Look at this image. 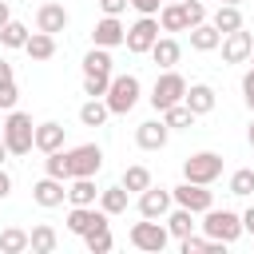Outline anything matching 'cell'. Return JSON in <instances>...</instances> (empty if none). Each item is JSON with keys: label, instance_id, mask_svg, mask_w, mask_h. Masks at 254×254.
<instances>
[{"label": "cell", "instance_id": "1", "mask_svg": "<svg viewBox=\"0 0 254 254\" xmlns=\"http://www.w3.org/2000/svg\"><path fill=\"white\" fill-rule=\"evenodd\" d=\"M0 135H4V147H8V155H28L32 147H36V123H32V115L28 111H8V119H4V127H0Z\"/></svg>", "mask_w": 254, "mask_h": 254}, {"label": "cell", "instance_id": "2", "mask_svg": "<svg viewBox=\"0 0 254 254\" xmlns=\"http://www.w3.org/2000/svg\"><path fill=\"white\" fill-rule=\"evenodd\" d=\"M139 95H143V83H139V75L123 71V75H111L103 103H107V111H111V115H127V111L139 103Z\"/></svg>", "mask_w": 254, "mask_h": 254}, {"label": "cell", "instance_id": "3", "mask_svg": "<svg viewBox=\"0 0 254 254\" xmlns=\"http://www.w3.org/2000/svg\"><path fill=\"white\" fill-rule=\"evenodd\" d=\"M202 230H206V238L230 246V242H238V234H242V214H234V210H226V206H222V210L210 206V210H202Z\"/></svg>", "mask_w": 254, "mask_h": 254}, {"label": "cell", "instance_id": "4", "mask_svg": "<svg viewBox=\"0 0 254 254\" xmlns=\"http://www.w3.org/2000/svg\"><path fill=\"white\" fill-rule=\"evenodd\" d=\"M218 175H222V155H218V151H198V155H190V159L183 163V179H187V183L210 187Z\"/></svg>", "mask_w": 254, "mask_h": 254}, {"label": "cell", "instance_id": "5", "mask_svg": "<svg viewBox=\"0 0 254 254\" xmlns=\"http://www.w3.org/2000/svg\"><path fill=\"white\" fill-rule=\"evenodd\" d=\"M67 167H71V179H95L99 167H103V147L99 143H79L67 151Z\"/></svg>", "mask_w": 254, "mask_h": 254}, {"label": "cell", "instance_id": "6", "mask_svg": "<svg viewBox=\"0 0 254 254\" xmlns=\"http://www.w3.org/2000/svg\"><path fill=\"white\" fill-rule=\"evenodd\" d=\"M127 238H131L135 250H147V254H159V250L171 242V234H167V226H163L159 218H143V222H135Z\"/></svg>", "mask_w": 254, "mask_h": 254}, {"label": "cell", "instance_id": "7", "mask_svg": "<svg viewBox=\"0 0 254 254\" xmlns=\"http://www.w3.org/2000/svg\"><path fill=\"white\" fill-rule=\"evenodd\" d=\"M183 95H187V79H183L175 67H167V71L155 79V87H151V107H155V111H163V107L179 103Z\"/></svg>", "mask_w": 254, "mask_h": 254}, {"label": "cell", "instance_id": "8", "mask_svg": "<svg viewBox=\"0 0 254 254\" xmlns=\"http://www.w3.org/2000/svg\"><path fill=\"white\" fill-rule=\"evenodd\" d=\"M155 40H159V16H139V20L127 28V36H123V44H127L131 56H147Z\"/></svg>", "mask_w": 254, "mask_h": 254}, {"label": "cell", "instance_id": "9", "mask_svg": "<svg viewBox=\"0 0 254 254\" xmlns=\"http://www.w3.org/2000/svg\"><path fill=\"white\" fill-rule=\"evenodd\" d=\"M171 198H175V206H187V210H194V214H202V210H210L214 206V190L210 187H202V183H179V187H171Z\"/></svg>", "mask_w": 254, "mask_h": 254}, {"label": "cell", "instance_id": "10", "mask_svg": "<svg viewBox=\"0 0 254 254\" xmlns=\"http://www.w3.org/2000/svg\"><path fill=\"white\" fill-rule=\"evenodd\" d=\"M107 218H111V214L99 210L95 202H91V206H71V210H67V230L83 238V234H91V230H103Z\"/></svg>", "mask_w": 254, "mask_h": 254}, {"label": "cell", "instance_id": "11", "mask_svg": "<svg viewBox=\"0 0 254 254\" xmlns=\"http://www.w3.org/2000/svg\"><path fill=\"white\" fill-rule=\"evenodd\" d=\"M175 206V198H171V190L167 187H147V190H139V214L143 218H167V210Z\"/></svg>", "mask_w": 254, "mask_h": 254}, {"label": "cell", "instance_id": "12", "mask_svg": "<svg viewBox=\"0 0 254 254\" xmlns=\"http://www.w3.org/2000/svg\"><path fill=\"white\" fill-rule=\"evenodd\" d=\"M222 60L226 64H246L250 60V48H254V36L246 32V28H234V32H226L222 36Z\"/></svg>", "mask_w": 254, "mask_h": 254}, {"label": "cell", "instance_id": "13", "mask_svg": "<svg viewBox=\"0 0 254 254\" xmlns=\"http://www.w3.org/2000/svg\"><path fill=\"white\" fill-rule=\"evenodd\" d=\"M167 139H171V127H167L163 119H147V123L135 127V143H139L143 151H163Z\"/></svg>", "mask_w": 254, "mask_h": 254}, {"label": "cell", "instance_id": "14", "mask_svg": "<svg viewBox=\"0 0 254 254\" xmlns=\"http://www.w3.org/2000/svg\"><path fill=\"white\" fill-rule=\"evenodd\" d=\"M64 198H67V187H64V179H52V175H44V179L32 187V202H36V206H44V210L60 206Z\"/></svg>", "mask_w": 254, "mask_h": 254}, {"label": "cell", "instance_id": "15", "mask_svg": "<svg viewBox=\"0 0 254 254\" xmlns=\"http://www.w3.org/2000/svg\"><path fill=\"white\" fill-rule=\"evenodd\" d=\"M67 20H71V16H67V8H64V4H56V0H48V4H40V8H36V28H40V32H48V36L64 32V28H67Z\"/></svg>", "mask_w": 254, "mask_h": 254}, {"label": "cell", "instance_id": "16", "mask_svg": "<svg viewBox=\"0 0 254 254\" xmlns=\"http://www.w3.org/2000/svg\"><path fill=\"white\" fill-rule=\"evenodd\" d=\"M123 36H127V28L119 24V16H103V20L91 28L95 48H119V44H123Z\"/></svg>", "mask_w": 254, "mask_h": 254}, {"label": "cell", "instance_id": "17", "mask_svg": "<svg viewBox=\"0 0 254 254\" xmlns=\"http://www.w3.org/2000/svg\"><path fill=\"white\" fill-rule=\"evenodd\" d=\"M183 103H187L194 115H210V111H214V103H218V95H214V87H210V83H187Z\"/></svg>", "mask_w": 254, "mask_h": 254}, {"label": "cell", "instance_id": "18", "mask_svg": "<svg viewBox=\"0 0 254 254\" xmlns=\"http://www.w3.org/2000/svg\"><path fill=\"white\" fill-rule=\"evenodd\" d=\"M147 56H151V60L167 71V67H175V64L183 60V44H179L175 36H159V40L151 44V52H147Z\"/></svg>", "mask_w": 254, "mask_h": 254}, {"label": "cell", "instance_id": "19", "mask_svg": "<svg viewBox=\"0 0 254 254\" xmlns=\"http://www.w3.org/2000/svg\"><path fill=\"white\" fill-rule=\"evenodd\" d=\"M64 147V123H56V119H44V123H36V151H60Z\"/></svg>", "mask_w": 254, "mask_h": 254}, {"label": "cell", "instance_id": "20", "mask_svg": "<svg viewBox=\"0 0 254 254\" xmlns=\"http://www.w3.org/2000/svg\"><path fill=\"white\" fill-rule=\"evenodd\" d=\"M56 246H60V234H56V226L40 222V226H32V230H28V250H32V254H52Z\"/></svg>", "mask_w": 254, "mask_h": 254}, {"label": "cell", "instance_id": "21", "mask_svg": "<svg viewBox=\"0 0 254 254\" xmlns=\"http://www.w3.org/2000/svg\"><path fill=\"white\" fill-rule=\"evenodd\" d=\"M218 44H222V32H218L210 20H202V24L190 28V48H194V52H214Z\"/></svg>", "mask_w": 254, "mask_h": 254}, {"label": "cell", "instance_id": "22", "mask_svg": "<svg viewBox=\"0 0 254 254\" xmlns=\"http://www.w3.org/2000/svg\"><path fill=\"white\" fill-rule=\"evenodd\" d=\"M83 75H115L111 48H91V52L83 56Z\"/></svg>", "mask_w": 254, "mask_h": 254}, {"label": "cell", "instance_id": "23", "mask_svg": "<svg viewBox=\"0 0 254 254\" xmlns=\"http://www.w3.org/2000/svg\"><path fill=\"white\" fill-rule=\"evenodd\" d=\"M67 202H71V206H91V202H99L95 179H67Z\"/></svg>", "mask_w": 254, "mask_h": 254}, {"label": "cell", "instance_id": "24", "mask_svg": "<svg viewBox=\"0 0 254 254\" xmlns=\"http://www.w3.org/2000/svg\"><path fill=\"white\" fill-rule=\"evenodd\" d=\"M194 210H187V206H175V210H167V234L171 238H187V234H194Z\"/></svg>", "mask_w": 254, "mask_h": 254}, {"label": "cell", "instance_id": "25", "mask_svg": "<svg viewBox=\"0 0 254 254\" xmlns=\"http://www.w3.org/2000/svg\"><path fill=\"white\" fill-rule=\"evenodd\" d=\"M24 52H28L32 60H40V64H44V60H52V56H56V36H48V32H40V28H36V32L28 36Z\"/></svg>", "mask_w": 254, "mask_h": 254}, {"label": "cell", "instance_id": "26", "mask_svg": "<svg viewBox=\"0 0 254 254\" xmlns=\"http://www.w3.org/2000/svg\"><path fill=\"white\" fill-rule=\"evenodd\" d=\"M159 115H163V123H167L171 131H183V127H194V119H198V115H194V111H190V107H187L183 99H179V103H171V107H163Z\"/></svg>", "mask_w": 254, "mask_h": 254}, {"label": "cell", "instance_id": "27", "mask_svg": "<svg viewBox=\"0 0 254 254\" xmlns=\"http://www.w3.org/2000/svg\"><path fill=\"white\" fill-rule=\"evenodd\" d=\"M127 198H131V190H127L123 183H115V187L99 190V210H107V214H123V210H127Z\"/></svg>", "mask_w": 254, "mask_h": 254}, {"label": "cell", "instance_id": "28", "mask_svg": "<svg viewBox=\"0 0 254 254\" xmlns=\"http://www.w3.org/2000/svg\"><path fill=\"white\" fill-rule=\"evenodd\" d=\"M210 24L226 36V32H234V28H242V12H238V4H218L214 8V16H210Z\"/></svg>", "mask_w": 254, "mask_h": 254}, {"label": "cell", "instance_id": "29", "mask_svg": "<svg viewBox=\"0 0 254 254\" xmlns=\"http://www.w3.org/2000/svg\"><path fill=\"white\" fill-rule=\"evenodd\" d=\"M131 194H139V190H147L151 187V171L143 167V163H131V167H123V179H119Z\"/></svg>", "mask_w": 254, "mask_h": 254}, {"label": "cell", "instance_id": "30", "mask_svg": "<svg viewBox=\"0 0 254 254\" xmlns=\"http://www.w3.org/2000/svg\"><path fill=\"white\" fill-rule=\"evenodd\" d=\"M159 28H163V32H187V20H183V8H179L175 0H167V4L159 8Z\"/></svg>", "mask_w": 254, "mask_h": 254}, {"label": "cell", "instance_id": "31", "mask_svg": "<svg viewBox=\"0 0 254 254\" xmlns=\"http://www.w3.org/2000/svg\"><path fill=\"white\" fill-rule=\"evenodd\" d=\"M107 115H111V111H107L103 99H87V103L79 107V123H83V127H103Z\"/></svg>", "mask_w": 254, "mask_h": 254}, {"label": "cell", "instance_id": "32", "mask_svg": "<svg viewBox=\"0 0 254 254\" xmlns=\"http://www.w3.org/2000/svg\"><path fill=\"white\" fill-rule=\"evenodd\" d=\"M24 250H28V230H20V226L0 230V254H24Z\"/></svg>", "mask_w": 254, "mask_h": 254}, {"label": "cell", "instance_id": "33", "mask_svg": "<svg viewBox=\"0 0 254 254\" xmlns=\"http://www.w3.org/2000/svg\"><path fill=\"white\" fill-rule=\"evenodd\" d=\"M179 250L183 254H218L222 250V242H214V238H198V234H187V238H179Z\"/></svg>", "mask_w": 254, "mask_h": 254}, {"label": "cell", "instance_id": "34", "mask_svg": "<svg viewBox=\"0 0 254 254\" xmlns=\"http://www.w3.org/2000/svg\"><path fill=\"white\" fill-rule=\"evenodd\" d=\"M44 175H52V179H71V167H67V151L60 147V151H48V159H44Z\"/></svg>", "mask_w": 254, "mask_h": 254}, {"label": "cell", "instance_id": "35", "mask_svg": "<svg viewBox=\"0 0 254 254\" xmlns=\"http://www.w3.org/2000/svg\"><path fill=\"white\" fill-rule=\"evenodd\" d=\"M28 36H32V28H24L20 20H8V24L0 28V44H4V48H24Z\"/></svg>", "mask_w": 254, "mask_h": 254}, {"label": "cell", "instance_id": "36", "mask_svg": "<svg viewBox=\"0 0 254 254\" xmlns=\"http://www.w3.org/2000/svg\"><path fill=\"white\" fill-rule=\"evenodd\" d=\"M230 194H234V198L254 194V167H238V171L230 175Z\"/></svg>", "mask_w": 254, "mask_h": 254}, {"label": "cell", "instance_id": "37", "mask_svg": "<svg viewBox=\"0 0 254 254\" xmlns=\"http://www.w3.org/2000/svg\"><path fill=\"white\" fill-rule=\"evenodd\" d=\"M83 246H87L91 254H107V250H111V230L103 226V230H91V234H83Z\"/></svg>", "mask_w": 254, "mask_h": 254}, {"label": "cell", "instance_id": "38", "mask_svg": "<svg viewBox=\"0 0 254 254\" xmlns=\"http://www.w3.org/2000/svg\"><path fill=\"white\" fill-rule=\"evenodd\" d=\"M179 8H183L187 28H194V24H202V20H206V4H202V0H179Z\"/></svg>", "mask_w": 254, "mask_h": 254}, {"label": "cell", "instance_id": "39", "mask_svg": "<svg viewBox=\"0 0 254 254\" xmlns=\"http://www.w3.org/2000/svg\"><path fill=\"white\" fill-rule=\"evenodd\" d=\"M107 83H111V75H83V95L87 99H103Z\"/></svg>", "mask_w": 254, "mask_h": 254}, {"label": "cell", "instance_id": "40", "mask_svg": "<svg viewBox=\"0 0 254 254\" xmlns=\"http://www.w3.org/2000/svg\"><path fill=\"white\" fill-rule=\"evenodd\" d=\"M16 99H20L16 79H4V83H0V111H12V107H16Z\"/></svg>", "mask_w": 254, "mask_h": 254}, {"label": "cell", "instance_id": "41", "mask_svg": "<svg viewBox=\"0 0 254 254\" xmlns=\"http://www.w3.org/2000/svg\"><path fill=\"white\" fill-rule=\"evenodd\" d=\"M95 4H99V12H103V16H123L131 0H95Z\"/></svg>", "mask_w": 254, "mask_h": 254}, {"label": "cell", "instance_id": "42", "mask_svg": "<svg viewBox=\"0 0 254 254\" xmlns=\"http://www.w3.org/2000/svg\"><path fill=\"white\" fill-rule=\"evenodd\" d=\"M131 8H135L139 16H159V8H163V0H131Z\"/></svg>", "mask_w": 254, "mask_h": 254}, {"label": "cell", "instance_id": "43", "mask_svg": "<svg viewBox=\"0 0 254 254\" xmlns=\"http://www.w3.org/2000/svg\"><path fill=\"white\" fill-rule=\"evenodd\" d=\"M242 99H246V107L254 111V67L242 75Z\"/></svg>", "mask_w": 254, "mask_h": 254}, {"label": "cell", "instance_id": "44", "mask_svg": "<svg viewBox=\"0 0 254 254\" xmlns=\"http://www.w3.org/2000/svg\"><path fill=\"white\" fill-rule=\"evenodd\" d=\"M8 194H12V175L0 167V198H8Z\"/></svg>", "mask_w": 254, "mask_h": 254}, {"label": "cell", "instance_id": "45", "mask_svg": "<svg viewBox=\"0 0 254 254\" xmlns=\"http://www.w3.org/2000/svg\"><path fill=\"white\" fill-rule=\"evenodd\" d=\"M242 230H246V234H254V206H246V210H242Z\"/></svg>", "mask_w": 254, "mask_h": 254}, {"label": "cell", "instance_id": "46", "mask_svg": "<svg viewBox=\"0 0 254 254\" xmlns=\"http://www.w3.org/2000/svg\"><path fill=\"white\" fill-rule=\"evenodd\" d=\"M12 20V8H8V0H0V28Z\"/></svg>", "mask_w": 254, "mask_h": 254}, {"label": "cell", "instance_id": "47", "mask_svg": "<svg viewBox=\"0 0 254 254\" xmlns=\"http://www.w3.org/2000/svg\"><path fill=\"white\" fill-rule=\"evenodd\" d=\"M4 79H12V64H8V60H0V83H4Z\"/></svg>", "mask_w": 254, "mask_h": 254}, {"label": "cell", "instance_id": "48", "mask_svg": "<svg viewBox=\"0 0 254 254\" xmlns=\"http://www.w3.org/2000/svg\"><path fill=\"white\" fill-rule=\"evenodd\" d=\"M4 159H8V147H4V135H0V167H4Z\"/></svg>", "mask_w": 254, "mask_h": 254}, {"label": "cell", "instance_id": "49", "mask_svg": "<svg viewBox=\"0 0 254 254\" xmlns=\"http://www.w3.org/2000/svg\"><path fill=\"white\" fill-rule=\"evenodd\" d=\"M246 139H250V147H254V123H250V131H246Z\"/></svg>", "mask_w": 254, "mask_h": 254}, {"label": "cell", "instance_id": "50", "mask_svg": "<svg viewBox=\"0 0 254 254\" xmlns=\"http://www.w3.org/2000/svg\"><path fill=\"white\" fill-rule=\"evenodd\" d=\"M218 4H238V0H218Z\"/></svg>", "mask_w": 254, "mask_h": 254}, {"label": "cell", "instance_id": "51", "mask_svg": "<svg viewBox=\"0 0 254 254\" xmlns=\"http://www.w3.org/2000/svg\"><path fill=\"white\" fill-rule=\"evenodd\" d=\"M250 67H254V48H250Z\"/></svg>", "mask_w": 254, "mask_h": 254}, {"label": "cell", "instance_id": "52", "mask_svg": "<svg viewBox=\"0 0 254 254\" xmlns=\"http://www.w3.org/2000/svg\"><path fill=\"white\" fill-rule=\"evenodd\" d=\"M175 4H179V0H175Z\"/></svg>", "mask_w": 254, "mask_h": 254}]
</instances>
